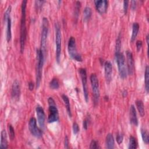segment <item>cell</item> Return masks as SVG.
Masks as SVG:
<instances>
[{"instance_id": "4fadbf2b", "label": "cell", "mask_w": 149, "mask_h": 149, "mask_svg": "<svg viewBox=\"0 0 149 149\" xmlns=\"http://www.w3.org/2000/svg\"><path fill=\"white\" fill-rule=\"evenodd\" d=\"M20 95V85L17 80H15L12 84L11 89V96L15 100H19Z\"/></svg>"}, {"instance_id": "5bb4252c", "label": "cell", "mask_w": 149, "mask_h": 149, "mask_svg": "<svg viewBox=\"0 0 149 149\" xmlns=\"http://www.w3.org/2000/svg\"><path fill=\"white\" fill-rule=\"evenodd\" d=\"M95 8L101 14L105 13L108 8V2L106 0H100L94 1Z\"/></svg>"}, {"instance_id": "f546056e", "label": "cell", "mask_w": 149, "mask_h": 149, "mask_svg": "<svg viewBox=\"0 0 149 149\" xmlns=\"http://www.w3.org/2000/svg\"><path fill=\"white\" fill-rule=\"evenodd\" d=\"M11 10H12V8L11 6L9 5L8 8L6 9L5 12L4 13V16H3V19L4 21H5L9 17H10V12H11Z\"/></svg>"}, {"instance_id": "d6a6232c", "label": "cell", "mask_w": 149, "mask_h": 149, "mask_svg": "<svg viewBox=\"0 0 149 149\" xmlns=\"http://www.w3.org/2000/svg\"><path fill=\"white\" fill-rule=\"evenodd\" d=\"M116 141L118 143V144H120L122 141H123V136L122 134L121 133H118L116 135Z\"/></svg>"}, {"instance_id": "8fae6325", "label": "cell", "mask_w": 149, "mask_h": 149, "mask_svg": "<svg viewBox=\"0 0 149 149\" xmlns=\"http://www.w3.org/2000/svg\"><path fill=\"white\" fill-rule=\"evenodd\" d=\"M36 114L37 116V120L40 127L43 129L45 127V115L44 111L41 106L38 105L36 108Z\"/></svg>"}, {"instance_id": "ac0fdd59", "label": "cell", "mask_w": 149, "mask_h": 149, "mask_svg": "<svg viewBox=\"0 0 149 149\" xmlns=\"http://www.w3.org/2000/svg\"><path fill=\"white\" fill-rule=\"evenodd\" d=\"M1 148H8V140H7V133L5 130H2L1 133Z\"/></svg>"}, {"instance_id": "d6986e66", "label": "cell", "mask_w": 149, "mask_h": 149, "mask_svg": "<svg viewBox=\"0 0 149 149\" xmlns=\"http://www.w3.org/2000/svg\"><path fill=\"white\" fill-rule=\"evenodd\" d=\"M6 22L7 26H6V40L8 42H9L12 38V31H11V18L10 16L5 21Z\"/></svg>"}, {"instance_id": "8d00e7d4", "label": "cell", "mask_w": 149, "mask_h": 149, "mask_svg": "<svg viewBox=\"0 0 149 149\" xmlns=\"http://www.w3.org/2000/svg\"><path fill=\"white\" fill-rule=\"evenodd\" d=\"M88 118H86L84 120H83V128L85 129V130H87V127H88Z\"/></svg>"}, {"instance_id": "ffe728a7", "label": "cell", "mask_w": 149, "mask_h": 149, "mask_svg": "<svg viewBox=\"0 0 149 149\" xmlns=\"http://www.w3.org/2000/svg\"><path fill=\"white\" fill-rule=\"evenodd\" d=\"M62 98L64 102V104L65 105V107L67 111V113L70 118L72 117V112H71V109H70V101L68 97L65 95V94H62L61 95Z\"/></svg>"}, {"instance_id": "836d02e7", "label": "cell", "mask_w": 149, "mask_h": 149, "mask_svg": "<svg viewBox=\"0 0 149 149\" xmlns=\"http://www.w3.org/2000/svg\"><path fill=\"white\" fill-rule=\"evenodd\" d=\"M73 132L74 134H77L79 132V127L76 122H74L73 123Z\"/></svg>"}, {"instance_id": "b9f144b4", "label": "cell", "mask_w": 149, "mask_h": 149, "mask_svg": "<svg viewBox=\"0 0 149 149\" xmlns=\"http://www.w3.org/2000/svg\"><path fill=\"white\" fill-rule=\"evenodd\" d=\"M146 42H147V46H148V34H147L146 36Z\"/></svg>"}, {"instance_id": "277c9868", "label": "cell", "mask_w": 149, "mask_h": 149, "mask_svg": "<svg viewBox=\"0 0 149 149\" xmlns=\"http://www.w3.org/2000/svg\"><path fill=\"white\" fill-rule=\"evenodd\" d=\"M48 102L49 105L48 108V122L54 123L57 122L59 120V112L55 101L52 97H49L48 99Z\"/></svg>"}, {"instance_id": "4dcf8cb0", "label": "cell", "mask_w": 149, "mask_h": 149, "mask_svg": "<svg viewBox=\"0 0 149 149\" xmlns=\"http://www.w3.org/2000/svg\"><path fill=\"white\" fill-rule=\"evenodd\" d=\"M90 148H100V147L99 146V144H98V143L97 141L95 140H92L91 143H90Z\"/></svg>"}, {"instance_id": "ab89813d", "label": "cell", "mask_w": 149, "mask_h": 149, "mask_svg": "<svg viewBox=\"0 0 149 149\" xmlns=\"http://www.w3.org/2000/svg\"><path fill=\"white\" fill-rule=\"evenodd\" d=\"M132 3V8L133 9H135L136 7V1H132L131 2Z\"/></svg>"}, {"instance_id": "484cf974", "label": "cell", "mask_w": 149, "mask_h": 149, "mask_svg": "<svg viewBox=\"0 0 149 149\" xmlns=\"http://www.w3.org/2000/svg\"><path fill=\"white\" fill-rule=\"evenodd\" d=\"M49 87L52 90H57L59 87V83L56 78H54L49 82Z\"/></svg>"}, {"instance_id": "9c48e42d", "label": "cell", "mask_w": 149, "mask_h": 149, "mask_svg": "<svg viewBox=\"0 0 149 149\" xmlns=\"http://www.w3.org/2000/svg\"><path fill=\"white\" fill-rule=\"evenodd\" d=\"M29 129L31 134L36 138H41L42 136V131L37 126V120L35 118L32 117L29 122Z\"/></svg>"}, {"instance_id": "d4e9b609", "label": "cell", "mask_w": 149, "mask_h": 149, "mask_svg": "<svg viewBox=\"0 0 149 149\" xmlns=\"http://www.w3.org/2000/svg\"><path fill=\"white\" fill-rule=\"evenodd\" d=\"M141 137L143 139V141L144 143L146 144H148L149 141V137H148V132L147 130L146 129H141Z\"/></svg>"}, {"instance_id": "83f0119b", "label": "cell", "mask_w": 149, "mask_h": 149, "mask_svg": "<svg viewBox=\"0 0 149 149\" xmlns=\"http://www.w3.org/2000/svg\"><path fill=\"white\" fill-rule=\"evenodd\" d=\"M121 48V35L119 34L116 40V46H115V52H120Z\"/></svg>"}, {"instance_id": "7402d4cb", "label": "cell", "mask_w": 149, "mask_h": 149, "mask_svg": "<svg viewBox=\"0 0 149 149\" xmlns=\"http://www.w3.org/2000/svg\"><path fill=\"white\" fill-rule=\"evenodd\" d=\"M136 105L140 116L143 117L144 116L145 112H144V106L143 101L141 100H138L136 101Z\"/></svg>"}, {"instance_id": "5b68a950", "label": "cell", "mask_w": 149, "mask_h": 149, "mask_svg": "<svg viewBox=\"0 0 149 149\" xmlns=\"http://www.w3.org/2000/svg\"><path fill=\"white\" fill-rule=\"evenodd\" d=\"M49 30V22L47 17H43L42 22V30L41 34V43L40 49L42 51L44 55L46 52L47 48V40Z\"/></svg>"}, {"instance_id": "60d3db41", "label": "cell", "mask_w": 149, "mask_h": 149, "mask_svg": "<svg viewBox=\"0 0 149 149\" xmlns=\"http://www.w3.org/2000/svg\"><path fill=\"white\" fill-rule=\"evenodd\" d=\"M127 92L126 90H125L122 92V95H123V97H126V96L127 95Z\"/></svg>"}, {"instance_id": "f35d334b", "label": "cell", "mask_w": 149, "mask_h": 149, "mask_svg": "<svg viewBox=\"0 0 149 149\" xmlns=\"http://www.w3.org/2000/svg\"><path fill=\"white\" fill-rule=\"evenodd\" d=\"M34 84L33 83V82L32 81H30L29 83V88L30 91H32L34 88Z\"/></svg>"}, {"instance_id": "2e32d148", "label": "cell", "mask_w": 149, "mask_h": 149, "mask_svg": "<svg viewBox=\"0 0 149 149\" xmlns=\"http://www.w3.org/2000/svg\"><path fill=\"white\" fill-rule=\"evenodd\" d=\"M130 122L134 126H137L138 125V119L136 111L133 105H132L130 108Z\"/></svg>"}, {"instance_id": "7c38bea8", "label": "cell", "mask_w": 149, "mask_h": 149, "mask_svg": "<svg viewBox=\"0 0 149 149\" xmlns=\"http://www.w3.org/2000/svg\"><path fill=\"white\" fill-rule=\"evenodd\" d=\"M126 55L127 59V74L129 75H132L134 71V63L133 54L130 51H126Z\"/></svg>"}, {"instance_id": "f1b7e54d", "label": "cell", "mask_w": 149, "mask_h": 149, "mask_svg": "<svg viewBox=\"0 0 149 149\" xmlns=\"http://www.w3.org/2000/svg\"><path fill=\"white\" fill-rule=\"evenodd\" d=\"M8 132H9V135L10 139L11 140H13L15 138V133L14 128L13 127V126L10 124H9L8 126Z\"/></svg>"}, {"instance_id": "3957f363", "label": "cell", "mask_w": 149, "mask_h": 149, "mask_svg": "<svg viewBox=\"0 0 149 149\" xmlns=\"http://www.w3.org/2000/svg\"><path fill=\"white\" fill-rule=\"evenodd\" d=\"M115 60L117 63L118 72L120 77L122 79H125L127 75V67L125 65V58L123 53L121 52H115Z\"/></svg>"}, {"instance_id": "cb8c5ba5", "label": "cell", "mask_w": 149, "mask_h": 149, "mask_svg": "<svg viewBox=\"0 0 149 149\" xmlns=\"http://www.w3.org/2000/svg\"><path fill=\"white\" fill-rule=\"evenodd\" d=\"M92 15V10L91 8L88 6L85 7L83 10V20L85 22L88 21Z\"/></svg>"}, {"instance_id": "74e56055", "label": "cell", "mask_w": 149, "mask_h": 149, "mask_svg": "<svg viewBox=\"0 0 149 149\" xmlns=\"http://www.w3.org/2000/svg\"><path fill=\"white\" fill-rule=\"evenodd\" d=\"M64 147L66 148H69V139L67 136H65L64 140Z\"/></svg>"}, {"instance_id": "d590c367", "label": "cell", "mask_w": 149, "mask_h": 149, "mask_svg": "<svg viewBox=\"0 0 149 149\" xmlns=\"http://www.w3.org/2000/svg\"><path fill=\"white\" fill-rule=\"evenodd\" d=\"M136 48H137V51H139L141 49V47H142V45H143L142 41L141 40H137L136 41Z\"/></svg>"}, {"instance_id": "4316f807", "label": "cell", "mask_w": 149, "mask_h": 149, "mask_svg": "<svg viewBox=\"0 0 149 149\" xmlns=\"http://www.w3.org/2000/svg\"><path fill=\"white\" fill-rule=\"evenodd\" d=\"M137 147V143L134 137L130 136L129 137V148H136Z\"/></svg>"}, {"instance_id": "e575fe53", "label": "cell", "mask_w": 149, "mask_h": 149, "mask_svg": "<svg viewBox=\"0 0 149 149\" xmlns=\"http://www.w3.org/2000/svg\"><path fill=\"white\" fill-rule=\"evenodd\" d=\"M129 6V1H123V11L124 13L126 14L128 9Z\"/></svg>"}, {"instance_id": "7a4b0ae2", "label": "cell", "mask_w": 149, "mask_h": 149, "mask_svg": "<svg viewBox=\"0 0 149 149\" xmlns=\"http://www.w3.org/2000/svg\"><path fill=\"white\" fill-rule=\"evenodd\" d=\"M37 55V65H36V87L37 88L39 87L41 78H42V68L44 62L45 55L42 51L40 49H37L36 50Z\"/></svg>"}, {"instance_id": "ba28073f", "label": "cell", "mask_w": 149, "mask_h": 149, "mask_svg": "<svg viewBox=\"0 0 149 149\" xmlns=\"http://www.w3.org/2000/svg\"><path fill=\"white\" fill-rule=\"evenodd\" d=\"M90 79L93 91L94 104H98L100 98V89L98 77L95 73H92L90 75Z\"/></svg>"}, {"instance_id": "1f68e13d", "label": "cell", "mask_w": 149, "mask_h": 149, "mask_svg": "<svg viewBox=\"0 0 149 149\" xmlns=\"http://www.w3.org/2000/svg\"><path fill=\"white\" fill-rule=\"evenodd\" d=\"M45 2L44 1H35V6L37 9H40L42 6L43 3Z\"/></svg>"}, {"instance_id": "e0dca14e", "label": "cell", "mask_w": 149, "mask_h": 149, "mask_svg": "<svg viewBox=\"0 0 149 149\" xmlns=\"http://www.w3.org/2000/svg\"><path fill=\"white\" fill-rule=\"evenodd\" d=\"M105 146L106 148L108 149H113L115 146L114 138L111 133H108L106 136L105 139Z\"/></svg>"}, {"instance_id": "8992f818", "label": "cell", "mask_w": 149, "mask_h": 149, "mask_svg": "<svg viewBox=\"0 0 149 149\" xmlns=\"http://www.w3.org/2000/svg\"><path fill=\"white\" fill-rule=\"evenodd\" d=\"M68 49L70 56L77 62H81L82 58L81 55L77 52L76 44V40L73 37H70L68 41Z\"/></svg>"}, {"instance_id": "9a60e30c", "label": "cell", "mask_w": 149, "mask_h": 149, "mask_svg": "<svg viewBox=\"0 0 149 149\" xmlns=\"http://www.w3.org/2000/svg\"><path fill=\"white\" fill-rule=\"evenodd\" d=\"M104 72L106 80L108 83H109L112 77V65L109 61H107L104 63Z\"/></svg>"}, {"instance_id": "44dd1931", "label": "cell", "mask_w": 149, "mask_h": 149, "mask_svg": "<svg viewBox=\"0 0 149 149\" xmlns=\"http://www.w3.org/2000/svg\"><path fill=\"white\" fill-rule=\"evenodd\" d=\"M139 24L137 22H135L132 25V36H131V38H130V41L131 42H133L137 34H138V33H139Z\"/></svg>"}, {"instance_id": "603a6c76", "label": "cell", "mask_w": 149, "mask_h": 149, "mask_svg": "<svg viewBox=\"0 0 149 149\" xmlns=\"http://www.w3.org/2000/svg\"><path fill=\"white\" fill-rule=\"evenodd\" d=\"M144 84H145V89L147 93H148L149 90V68L147 65L145 69L144 72Z\"/></svg>"}, {"instance_id": "6da1fadb", "label": "cell", "mask_w": 149, "mask_h": 149, "mask_svg": "<svg viewBox=\"0 0 149 149\" xmlns=\"http://www.w3.org/2000/svg\"><path fill=\"white\" fill-rule=\"evenodd\" d=\"M27 1L24 0L22 2L21 5V19L20 29V51L23 53L24 49L25 42L27 37L26 29V5Z\"/></svg>"}, {"instance_id": "30bf717a", "label": "cell", "mask_w": 149, "mask_h": 149, "mask_svg": "<svg viewBox=\"0 0 149 149\" xmlns=\"http://www.w3.org/2000/svg\"><path fill=\"white\" fill-rule=\"evenodd\" d=\"M79 72L81 78V83H82V87H83L84 99L86 100V102H88V91L87 88V77L86 70L85 68H80L79 69Z\"/></svg>"}, {"instance_id": "52a82bcc", "label": "cell", "mask_w": 149, "mask_h": 149, "mask_svg": "<svg viewBox=\"0 0 149 149\" xmlns=\"http://www.w3.org/2000/svg\"><path fill=\"white\" fill-rule=\"evenodd\" d=\"M55 45H56V60L58 63H59L61 54L62 46V35L61 27L58 23H55Z\"/></svg>"}]
</instances>
